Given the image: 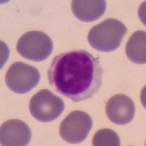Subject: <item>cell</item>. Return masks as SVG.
<instances>
[{
  "mask_svg": "<svg viewBox=\"0 0 146 146\" xmlns=\"http://www.w3.org/2000/svg\"><path fill=\"white\" fill-rule=\"evenodd\" d=\"M128 58L133 63L145 64L146 63V33L137 31L129 39L126 46Z\"/></svg>",
  "mask_w": 146,
  "mask_h": 146,
  "instance_id": "cell-10",
  "label": "cell"
},
{
  "mask_svg": "<svg viewBox=\"0 0 146 146\" xmlns=\"http://www.w3.org/2000/svg\"><path fill=\"white\" fill-rule=\"evenodd\" d=\"M17 51L23 58L33 62H42L53 49L50 36L40 31H31L22 35L18 41Z\"/></svg>",
  "mask_w": 146,
  "mask_h": 146,
  "instance_id": "cell-3",
  "label": "cell"
},
{
  "mask_svg": "<svg viewBox=\"0 0 146 146\" xmlns=\"http://www.w3.org/2000/svg\"><path fill=\"white\" fill-rule=\"evenodd\" d=\"M64 103L62 99L48 89H42L35 94L29 102L32 116L40 122H50L62 115Z\"/></svg>",
  "mask_w": 146,
  "mask_h": 146,
  "instance_id": "cell-4",
  "label": "cell"
},
{
  "mask_svg": "<svg viewBox=\"0 0 146 146\" xmlns=\"http://www.w3.org/2000/svg\"><path fill=\"white\" fill-rule=\"evenodd\" d=\"M92 144L94 146H119L121 141L115 131L110 129H102L95 133Z\"/></svg>",
  "mask_w": 146,
  "mask_h": 146,
  "instance_id": "cell-11",
  "label": "cell"
},
{
  "mask_svg": "<svg viewBox=\"0 0 146 146\" xmlns=\"http://www.w3.org/2000/svg\"><path fill=\"white\" fill-rule=\"evenodd\" d=\"M32 132L28 125L21 120L5 121L0 128V143L3 146H25L29 145Z\"/></svg>",
  "mask_w": 146,
  "mask_h": 146,
  "instance_id": "cell-7",
  "label": "cell"
},
{
  "mask_svg": "<svg viewBox=\"0 0 146 146\" xmlns=\"http://www.w3.org/2000/svg\"><path fill=\"white\" fill-rule=\"evenodd\" d=\"M135 103L124 94L112 96L106 104V114L111 122L118 125H126L133 120L135 115Z\"/></svg>",
  "mask_w": 146,
  "mask_h": 146,
  "instance_id": "cell-8",
  "label": "cell"
},
{
  "mask_svg": "<svg viewBox=\"0 0 146 146\" xmlns=\"http://www.w3.org/2000/svg\"><path fill=\"white\" fill-rule=\"evenodd\" d=\"M103 72L99 58L85 50H74L54 57L48 77L55 91L78 102L92 98L100 90Z\"/></svg>",
  "mask_w": 146,
  "mask_h": 146,
  "instance_id": "cell-1",
  "label": "cell"
},
{
  "mask_svg": "<svg viewBox=\"0 0 146 146\" xmlns=\"http://www.w3.org/2000/svg\"><path fill=\"white\" fill-rule=\"evenodd\" d=\"M93 122L88 113L81 110L72 112L61 123L60 136L70 144H78L86 139Z\"/></svg>",
  "mask_w": 146,
  "mask_h": 146,
  "instance_id": "cell-6",
  "label": "cell"
},
{
  "mask_svg": "<svg viewBox=\"0 0 146 146\" xmlns=\"http://www.w3.org/2000/svg\"><path fill=\"white\" fill-rule=\"evenodd\" d=\"M40 80L38 70L23 62L13 64L5 75L7 87L19 94H23L33 89L38 85Z\"/></svg>",
  "mask_w": 146,
  "mask_h": 146,
  "instance_id": "cell-5",
  "label": "cell"
},
{
  "mask_svg": "<svg viewBox=\"0 0 146 146\" xmlns=\"http://www.w3.org/2000/svg\"><path fill=\"white\" fill-rule=\"evenodd\" d=\"M127 28L119 20L109 18L91 29L88 41L91 46L102 52H111L119 48Z\"/></svg>",
  "mask_w": 146,
  "mask_h": 146,
  "instance_id": "cell-2",
  "label": "cell"
},
{
  "mask_svg": "<svg viewBox=\"0 0 146 146\" xmlns=\"http://www.w3.org/2000/svg\"><path fill=\"white\" fill-rule=\"evenodd\" d=\"M107 3L104 0H74L72 11L78 19L83 22H93L105 13Z\"/></svg>",
  "mask_w": 146,
  "mask_h": 146,
  "instance_id": "cell-9",
  "label": "cell"
}]
</instances>
